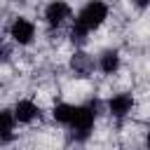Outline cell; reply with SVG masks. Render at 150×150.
I'll return each instance as SVG.
<instances>
[{"mask_svg":"<svg viewBox=\"0 0 150 150\" xmlns=\"http://www.w3.org/2000/svg\"><path fill=\"white\" fill-rule=\"evenodd\" d=\"M38 112H40V108H38L30 98H21V101H16V105H14V117H16V122H33V120L38 117Z\"/></svg>","mask_w":150,"mask_h":150,"instance_id":"obj_6","label":"cell"},{"mask_svg":"<svg viewBox=\"0 0 150 150\" xmlns=\"http://www.w3.org/2000/svg\"><path fill=\"white\" fill-rule=\"evenodd\" d=\"M14 110H2V143H7L14 134Z\"/></svg>","mask_w":150,"mask_h":150,"instance_id":"obj_10","label":"cell"},{"mask_svg":"<svg viewBox=\"0 0 150 150\" xmlns=\"http://www.w3.org/2000/svg\"><path fill=\"white\" fill-rule=\"evenodd\" d=\"M131 108H134L131 94H117V96H112V98L108 101V110H110V115H115V117H124L127 112H131Z\"/></svg>","mask_w":150,"mask_h":150,"instance_id":"obj_5","label":"cell"},{"mask_svg":"<svg viewBox=\"0 0 150 150\" xmlns=\"http://www.w3.org/2000/svg\"><path fill=\"white\" fill-rule=\"evenodd\" d=\"M148 148H150V131H148Z\"/></svg>","mask_w":150,"mask_h":150,"instance_id":"obj_12","label":"cell"},{"mask_svg":"<svg viewBox=\"0 0 150 150\" xmlns=\"http://www.w3.org/2000/svg\"><path fill=\"white\" fill-rule=\"evenodd\" d=\"M9 35H12V40H14L16 45H28V42L35 38V26H33V21H28L26 16H19V19H14V23H12V28H9Z\"/></svg>","mask_w":150,"mask_h":150,"instance_id":"obj_3","label":"cell"},{"mask_svg":"<svg viewBox=\"0 0 150 150\" xmlns=\"http://www.w3.org/2000/svg\"><path fill=\"white\" fill-rule=\"evenodd\" d=\"M77 110H80V105H73V103H59V105H54V112H52V115H54L56 122L70 127L73 120L77 117Z\"/></svg>","mask_w":150,"mask_h":150,"instance_id":"obj_7","label":"cell"},{"mask_svg":"<svg viewBox=\"0 0 150 150\" xmlns=\"http://www.w3.org/2000/svg\"><path fill=\"white\" fill-rule=\"evenodd\" d=\"M91 129H94V108L91 105H80L77 117L70 124V131H73V136L77 141H84L91 134Z\"/></svg>","mask_w":150,"mask_h":150,"instance_id":"obj_2","label":"cell"},{"mask_svg":"<svg viewBox=\"0 0 150 150\" xmlns=\"http://www.w3.org/2000/svg\"><path fill=\"white\" fill-rule=\"evenodd\" d=\"M98 66H101V70H103L105 75H112V73L120 68V56H117V52H112V49L103 52L101 59H98Z\"/></svg>","mask_w":150,"mask_h":150,"instance_id":"obj_8","label":"cell"},{"mask_svg":"<svg viewBox=\"0 0 150 150\" xmlns=\"http://www.w3.org/2000/svg\"><path fill=\"white\" fill-rule=\"evenodd\" d=\"M68 16H70V7L63 0H52L47 5V9H45V21L49 26H61Z\"/></svg>","mask_w":150,"mask_h":150,"instance_id":"obj_4","label":"cell"},{"mask_svg":"<svg viewBox=\"0 0 150 150\" xmlns=\"http://www.w3.org/2000/svg\"><path fill=\"white\" fill-rule=\"evenodd\" d=\"M91 68H94V61L87 56V54H75L73 56V70L77 73V75H89L91 73Z\"/></svg>","mask_w":150,"mask_h":150,"instance_id":"obj_9","label":"cell"},{"mask_svg":"<svg viewBox=\"0 0 150 150\" xmlns=\"http://www.w3.org/2000/svg\"><path fill=\"white\" fill-rule=\"evenodd\" d=\"M134 5L143 9V7H148V5H150V0H134Z\"/></svg>","mask_w":150,"mask_h":150,"instance_id":"obj_11","label":"cell"},{"mask_svg":"<svg viewBox=\"0 0 150 150\" xmlns=\"http://www.w3.org/2000/svg\"><path fill=\"white\" fill-rule=\"evenodd\" d=\"M105 19H108V5H105L103 0H91V2H87V5L80 9V14L75 16L70 38H73L75 42H84L87 35H89L94 28H98Z\"/></svg>","mask_w":150,"mask_h":150,"instance_id":"obj_1","label":"cell"}]
</instances>
